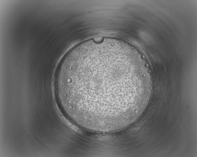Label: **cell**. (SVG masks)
<instances>
[{"label":"cell","instance_id":"obj_1","mask_svg":"<svg viewBox=\"0 0 197 157\" xmlns=\"http://www.w3.org/2000/svg\"><path fill=\"white\" fill-rule=\"evenodd\" d=\"M55 83L65 113L78 126L102 132L136 121L148 103L152 83L138 50L110 37L91 39L71 49L59 65Z\"/></svg>","mask_w":197,"mask_h":157}]
</instances>
